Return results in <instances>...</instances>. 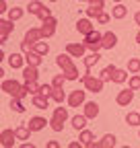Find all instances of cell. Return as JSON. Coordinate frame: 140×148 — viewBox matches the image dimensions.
Returning <instances> with one entry per match:
<instances>
[{"mask_svg":"<svg viewBox=\"0 0 140 148\" xmlns=\"http://www.w3.org/2000/svg\"><path fill=\"white\" fill-rule=\"evenodd\" d=\"M128 68L126 70H121V68H117L115 72H113V76H111V82H115V84H121V82H126L128 80Z\"/></svg>","mask_w":140,"mask_h":148,"instance_id":"cell-25","label":"cell"},{"mask_svg":"<svg viewBox=\"0 0 140 148\" xmlns=\"http://www.w3.org/2000/svg\"><path fill=\"white\" fill-rule=\"evenodd\" d=\"M134 101V88H124V90H119L117 92V97H115V103L119 105V107H128L130 103Z\"/></svg>","mask_w":140,"mask_h":148,"instance_id":"cell-8","label":"cell"},{"mask_svg":"<svg viewBox=\"0 0 140 148\" xmlns=\"http://www.w3.org/2000/svg\"><path fill=\"white\" fill-rule=\"evenodd\" d=\"M49 99L54 101V103H58V105H62V103L66 101V92H64V88H62V86H54V90H51Z\"/></svg>","mask_w":140,"mask_h":148,"instance_id":"cell-22","label":"cell"},{"mask_svg":"<svg viewBox=\"0 0 140 148\" xmlns=\"http://www.w3.org/2000/svg\"><path fill=\"white\" fill-rule=\"evenodd\" d=\"M66 119H68V107L60 105V107L54 109V115H51V119H49V127L54 130V132H62Z\"/></svg>","mask_w":140,"mask_h":148,"instance_id":"cell-3","label":"cell"},{"mask_svg":"<svg viewBox=\"0 0 140 148\" xmlns=\"http://www.w3.org/2000/svg\"><path fill=\"white\" fill-rule=\"evenodd\" d=\"M66 51L72 56V58H84L86 45L84 43H66Z\"/></svg>","mask_w":140,"mask_h":148,"instance_id":"cell-14","label":"cell"},{"mask_svg":"<svg viewBox=\"0 0 140 148\" xmlns=\"http://www.w3.org/2000/svg\"><path fill=\"white\" fill-rule=\"evenodd\" d=\"M89 4H93V6H101L103 8V4H105V0H86Z\"/></svg>","mask_w":140,"mask_h":148,"instance_id":"cell-41","label":"cell"},{"mask_svg":"<svg viewBox=\"0 0 140 148\" xmlns=\"http://www.w3.org/2000/svg\"><path fill=\"white\" fill-rule=\"evenodd\" d=\"M14 140H16V134H14V130H2L0 132V146L2 148H12L14 146Z\"/></svg>","mask_w":140,"mask_h":148,"instance_id":"cell-10","label":"cell"},{"mask_svg":"<svg viewBox=\"0 0 140 148\" xmlns=\"http://www.w3.org/2000/svg\"><path fill=\"white\" fill-rule=\"evenodd\" d=\"M84 115L89 119H95L99 115V105L95 101H84Z\"/></svg>","mask_w":140,"mask_h":148,"instance_id":"cell-20","label":"cell"},{"mask_svg":"<svg viewBox=\"0 0 140 148\" xmlns=\"http://www.w3.org/2000/svg\"><path fill=\"white\" fill-rule=\"evenodd\" d=\"M14 31V21H10V18H2L0 21V43H6L8 35Z\"/></svg>","mask_w":140,"mask_h":148,"instance_id":"cell-9","label":"cell"},{"mask_svg":"<svg viewBox=\"0 0 140 148\" xmlns=\"http://www.w3.org/2000/svg\"><path fill=\"white\" fill-rule=\"evenodd\" d=\"M47 2H58V0H47Z\"/></svg>","mask_w":140,"mask_h":148,"instance_id":"cell-48","label":"cell"},{"mask_svg":"<svg viewBox=\"0 0 140 148\" xmlns=\"http://www.w3.org/2000/svg\"><path fill=\"white\" fill-rule=\"evenodd\" d=\"M25 16V8L23 6H12L10 10H8V18H10V21H21V18Z\"/></svg>","mask_w":140,"mask_h":148,"instance_id":"cell-26","label":"cell"},{"mask_svg":"<svg viewBox=\"0 0 140 148\" xmlns=\"http://www.w3.org/2000/svg\"><path fill=\"white\" fill-rule=\"evenodd\" d=\"M115 144H117V138L113 134H105L101 140H91L86 148H113Z\"/></svg>","mask_w":140,"mask_h":148,"instance_id":"cell-6","label":"cell"},{"mask_svg":"<svg viewBox=\"0 0 140 148\" xmlns=\"http://www.w3.org/2000/svg\"><path fill=\"white\" fill-rule=\"evenodd\" d=\"M109 21H111V16H109L107 12H101V14L97 16V23H99V25H107Z\"/></svg>","mask_w":140,"mask_h":148,"instance_id":"cell-39","label":"cell"},{"mask_svg":"<svg viewBox=\"0 0 140 148\" xmlns=\"http://www.w3.org/2000/svg\"><path fill=\"white\" fill-rule=\"evenodd\" d=\"M78 140H80V142L86 146L91 140H95V134L91 132V130H86V127H84V130H80V136H78Z\"/></svg>","mask_w":140,"mask_h":148,"instance_id":"cell-33","label":"cell"},{"mask_svg":"<svg viewBox=\"0 0 140 148\" xmlns=\"http://www.w3.org/2000/svg\"><path fill=\"white\" fill-rule=\"evenodd\" d=\"M21 148H35V144H33V142H23Z\"/></svg>","mask_w":140,"mask_h":148,"instance_id":"cell-46","label":"cell"},{"mask_svg":"<svg viewBox=\"0 0 140 148\" xmlns=\"http://www.w3.org/2000/svg\"><path fill=\"white\" fill-rule=\"evenodd\" d=\"M8 64H10V68H14V70H23V68H25V64H27V60H25V53L12 51V53L8 56Z\"/></svg>","mask_w":140,"mask_h":148,"instance_id":"cell-11","label":"cell"},{"mask_svg":"<svg viewBox=\"0 0 140 148\" xmlns=\"http://www.w3.org/2000/svg\"><path fill=\"white\" fill-rule=\"evenodd\" d=\"M78 2H86V0H78Z\"/></svg>","mask_w":140,"mask_h":148,"instance_id":"cell-50","label":"cell"},{"mask_svg":"<svg viewBox=\"0 0 140 148\" xmlns=\"http://www.w3.org/2000/svg\"><path fill=\"white\" fill-rule=\"evenodd\" d=\"M31 49H33V51H37L39 56H47V53H49V45H47L43 39H41V41H37V43H35V45L31 47Z\"/></svg>","mask_w":140,"mask_h":148,"instance_id":"cell-32","label":"cell"},{"mask_svg":"<svg viewBox=\"0 0 140 148\" xmlns=\"http://www.w3.org/2000/svg\"><path fill=\"white\" fill-rule=\"evenodd\" d=\"M99 60H101V53H99V51H91V53H86L84 58H82V62H84V72H91V68H93Z\"/></svg>","mask_w":140,"mask_h":148,"instance_id":"cell-17","label":"cell"},{"mask_svg":"<svg viewBox=\"0 0 140 148\" xmlns=\"http://www.w3.org/2000/svg\"><path fill=\"white\" fill-rule=\"evenodd\" d=\"M43 8H45V4H43V2H39V0H31V2H29V6H27L29 14H35V16H37V14H39Z\"/></svg>","mask_w":140,"mask_h":148,"instance_id":"cell-29","label":"cell"},{"mask_svg":"<svg viewBox=\"0 0 140 148\" xmlns=\"http://www.w3.org/2000/svg\"><path fill=\"white\" fill-rule=\"evenodd\" d=\"M10 8H6V0H0V12H8Z\"/></svg>","mask_w":140,"mask_h":148,"instance_id":"cell-42","label":"cell"},{"mask_svg":"<svg viewBox=\"0 0 140 148\" xmlns=\"http://www.w3.org/2000/svg\"><path fill=\"white\" fill-rule=\"evenodd\" d=\"M76 31H78V33H82V35H89L91 31H95V25L91 23V16L78 18V21H76Z\"/></svg>","mask_w":140,"mask_h":148,"instance_id":"cell-15","label":"cell"},{"mask_svg":"<svg viewBox=\"0 0 140 148\" xmlns=\"http://www.w3.org/2000/svg\"><path fill=\"white\" fill-rule=\"evenodd\" d=\"M84 92L86 90H72L68 95V107H80V105H84Z\"/></svg>","mask_w":140,"mask_h":148,"instance_id":"cell-13","label":"cell"},{"mask_svg":"<svg viewBox=\"0 0 140 148\" xmlns=\"http://www.w3.org/2000/svg\"><path fill=\"white\" fill-rule=\"evenodd\" d=\"M117 43V35L113 31H105L103 33V49H111Z\"/></svg>","mask_w":140,"mask_h":148,"instance_id":"cell-19","label":"cell"},{"mask_svg":"<svg viewBox=\"0 0 140 148\" xmlns=\"http://www.w3.org/2000/svg\"><path fill=\"white\" fill-rule=\"evenodd\" d=\"M14 134H16V140H29V136H31L33 132L29 130L27 123H23V125H19V127H14Z\"/></svg>","mask_w":140,"mask_h":148,"instance_id":"cell-24","label":"cell"},{"mask_svg":"<svg viewBox=\"0 0 140 148\" xmlns=\"http://www.w3.org/2000/svg\"><path fill=\"white\" fill-rule=\"evenodd\" d=\"M39 78V66H33V64H27L23 68V80L25 82H35Z\"/></svg>","mask_w":140,"mask_h":148,"instance_id":"cell-12","label":"cell"},{"mask_svg":"<svg viewBox=\"0 0 140 148\" xmlns=\"http://www.w3.org/2000/svg\"><path fill=\"white\" fill-rule=\"evenodd\" d=\"M56 64L62 68L64 76H66L68 80H78V68H76V64L72 62V56H70L68 51L56 56Z\"/></svg>","mask_w":140,"mask_h":148,"instance_id":"cell-1","label":"cell"},{"mask_svg":"<svg viewBox=\"0 0 140 148\" xmlns=\"http://www.w3.org/2000/svg\"><path fill=\"white\" fill-rule=\"evenodd\" d=\"M56 27H58V18H56L54 14L47 16L45 21H41V31H43V37H45V39H47V37H54Z\"/></svg>","mask_w":140,"mask_h":148,"instance_id":"cell-7","label":"cell"},{"mask_svg":"<svg viewBox=\"0 0 140 148\" xmlns=\"http://www.w3.org/2000/svg\"><path fill=\"white\" fill-rule=\"evenodd\" d=\"M47 16H51V10H49V8L45 6V8H43V10H41V12L37 14V18H39V21H45Z\"/></svg>","mask_w":140,"mask_h":148,"instance_id":"cell-40","label":"cell"},{"mask_svg":"<svg viewBox=\"0 0 140 148\" xmlns=\"http://www.w3.org/2000/svg\"><path fill=\"white\" fill-rule=\"evenodd\" d=\"M126 123L132 125V127H138L140 125V111H130L126 115Z\"/></svg>","mask_w":140,"mask_h":148,"instance_id":"cell-31","label":"cell"},{"mask_svg":"<svg viewBox=\"0 0 140 148\" xmlns=\"http://www.w3.org/2000/svg\"><path fill=\"white\" fill-rule=\"evenodd\" d=\"M80 80H82V86H84L86 90L95 92V95H97V92H101V90H103V84H105V82H103L101 78H95L93 74H91V72H84Z\"/></svg>","mask_w":140,"mask_h":148,"instance_id":"cell-5","label":"cell"},{"mask_svg":"<svg viewBox=\"0 0 140 148\" xmlns=\"http://www.w3.org/2000/svg\"><path fill=\"white\" fill-rule=\"evenodd\" d=\"M101 12H103V8H101V6H93V4H91L89 8H86V16H91V18H97Z\"/></svg>","mask_w":140,"mask_h":148,"instance_id":"cell-35","label":"cell"},{"mask_svg":"<svg viewBox=\"0 0 140 148\" xmlns=\"http://www.w3.org/2000/svg\"><path fill=\"white\" fill-rule=\"evenodd\" d=\"M136 43H140V29H138V33H136Z\"/></svg>","mask_w":140,"mask_h":148,"instance_id":"cell-47","label":"cell"},{"mask_svg":"<svg viewBox=\"0 0 140 148\" xmlns=\"http://www.w3.org/2000/svg\"><path fill=\"white\" fill-rule=\"evenodd\" d=\"M113 2H121V0H113Z\"/></svg>","mask_w":140,"mask_h":148,"instance_id":"cell-49","label":"cell"},{"mask_svg":"<svg viewBox=\"0 0 140 148\" xmlns=\"http://www.w3.org/2000/svg\"><path fill=\"white\" fill-rule=\"evenodd\" d=\"M45 146H47V148H60V144H58L56 140H49V142H47Z\"/></svg>","mask_w":140,"mask_h":148,"instance_id":"cell-43","label":"cell"},{"mask_svg":"<svg viewBox=\"0 0 140 148\" xmlns=\"http://www.w3.org/2000/svg\"><path fill=\"white\" fill-rule=\"evenodd\" d=\"M41 39H45L43 37V31H41V27H33V29H29L27 33H25V39H23V43H21V49H23V53L25 51H29L37 41H41Z\"/></svg>","mask_w":140,"mask_h":148,"instance_id":"cell-2","label":"cell"},{"mask_svg":"<svg viewBox=\"0 0 140 148\" xmlns=\"http://www.w3.org/2000/svg\"><path fill=\"white\" fill-rule=\"evenodd\" d=\"M128 86H130V88H134V90H140V74H132Z\"/></svg>","mask_w":140,"mask_h":148,"instance_id":"cell-36","label":"cell"},{"mask_svg":"<svg viewBox=\"0 0 140 148\" xmlns=\"http://www.w3.org/2000/svg\"><path fill=\"white\" fill-rule=\"evenodd\" d=\"M10 109L14 111V113H25L23 99H21V97H12V99H10Z\"/></svg>","mask_w":140,"mask_h":148,"instance_id":"cell-30","label":"cell"},{"mask_svg":"<svg viewBox=\"0 0 140 148\" xmlns=\"http://www.w3.org/2000/svg\"><path fill=\"white\" fill-rule=\"evenodd\" d=\"M47 123H49V121H47L45 117H41V115H33V117L27 121V125H29L31 132H39V130H43Z\"/></svg>","mask_w":140,"mask_h":148,"instance_id":"cell-16","label":"cell"},{"mask_svg":"<svg viewBox=\"0 0 140 148\" xmlns=\"http://www.w3.org/2000/svg\"><path fill=\"white\" fill-rule=\"evenodd\" d=\"M138 138H140V130H138Z\"/></svg>","mask_w":140,"mask_h":148,"instance_id":"cell-51","label":"cell"},{"mask_svg":"<svg viewBox=\"0 0 140 148\" xmlns=\"http://www.w3.org/2000/svg\"><path fill=\"white\" fill-rule=\"evenodd\" d=\"M82 43L86 45V49H89V51H99V49H103V33L91 31L89 35H84V41H82Z\"/></svg>","mask_w":140,"mask_h":148,"instance_id":"cell-4","label":"cell"},{"mask_svg":"<svg viewBox=\"0 0 140 148\" xmlns=\"http://www.w3.org/2000/svg\"><path fill=\"white\" fill-rule=\"evenodd\" d=\"M136 2H140V0H136Z\"/></svg>","mask_w":140,"mask_h":148,"instance_id":"cell-52","label":"cell"},{"mask_svg":"<svg viewBox=\"0 0 140 148\" xmlns=\"http://www.w3.org/2000/svg\"><path fill=\"white\" fill-rule=\"evenodd\" d=\"M82 146H84L82 142H70L68 144V148H82Z\"/></svg>","mask_w":140,"mask_h":148,"instance_id":"cell-44","label":"cell"},{"mask_svg":"<svg viewBox=\"0 0 140 148\" xmlns=\"http://www.w3.org/2000/svg\"><path fill=\"white\" fill-rule=\"evenodd\" d=\"M134 23L140 27V10H138V12H134Z\"/></svg>","mask_w":140,"mask_h":148,"instance_id":"cell-45","label":"cell"},{"mask_svg":"<svg viewBox=\"0 0 140 148\" xmlns=\"http://www.w3.org/2000/svg\"><path fill=\"white\" fill-rule=\"evenodd\" d=\"M68 78L64 76V72L62 74H56V76H54V80H51V84H54V86H64V82H66Z\"/></svg>","mask_w":140,"mask_h":148,"instance_id":"cell-37","label":"cell"},{"mask_svg":"<svg viewBox=\"0 0 140 148\" xmlns=\"http://www.w3.org/2000/svg\"><path fill=\"white\" fill-rule=\"evenodd\" d=\"M27 86H29V95H37V92L41 90V84L35 80V82H27Z\"/></svg>","mask_w":140,"mask_h":148,"instance_id":"cell-38","label":"cell"},{"mask_svg":"<svg viewBox=\"0 0 140 148\" xmlns=\"http://www.w3.org/2000/svg\"><path fill=\"white\" fill-rule=\"evenodd\" d=\"M117 68L113 66V64H109V66H105L103 70H101V74H99V78L103 80V82H109L111 80V76H113V72H115Z\"/></svg>","mask_w":140,"mask_h":148,"instance_id":"cell-28","label":"cell"},{"mask_svg":"<svg viewBox=\"0 0 140 148\" xmlns=\"http://www.w3.org/2000/svg\"><path fill=\"white\" fill-rule=\"evenodd\" d=\"M128 70H130V74H138L140 72V58H130L128 60Z\"/></svg>","mask_w":140,"mask_h":148,"instance_id":"cell-34","label":"cell"},{"mask_svg":"<svg viewBox=\"0 0 140 148\" xmlns=\"http://www.w3.org/2000/svg\"><path fill=\"white\" fill-rule=\"evenodd\" d=\"M126 14H128V6H124L121 2H117V4L111 8V16H113V18H117V21H121V18H124Z\"/></svg>","mask_w":140,"mask_h":148,"instance_id":"cell-23","label":"cell"},{"mask_svg":"<svg viewBox=\"0 0 140 148\" xmlns=\"http://www.w3.org/2000/svg\"><path fill=\"white\" fill-rule=\"evenodd\" d=\"M31 105L35 107V109H47L49 107V97L47 95H33V99H31Z\"/></svg>","mask_w":140,"mask_h":148,"instance_id":"cell-18","label":"cell"},{"mask_svg":"<svg viewBox=\"0 0 140 148\" xmlns=\"http://www.w3.org/2000/svg\"><path fill=\"white\" fill-rule=\"evenodd\" d=\"M86 119H89V117H86L84 113H82V115H74V117H72V127L76 130V132H80V130L86 127Z\"/></svg>","mask_w":140,"mask_h":148,"instance_id":"cell-27","label":"cell"},{"mask_svg":"<svg viewBox=\"0 0 140 148\" xmlns=\"http://www.w3.org/2000/svg\"><path fill=\"white\" fill-rule=\"evenodd\" d=\"M25 60H27V64H33V66H41V62H43V56H39L37 51L29 49V51H25Z\"/></svg>","mask_w":140,"mask_h":148,"instance_id":"cell-21","label":"cell"}]
</instances>
